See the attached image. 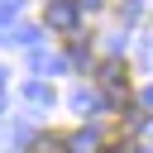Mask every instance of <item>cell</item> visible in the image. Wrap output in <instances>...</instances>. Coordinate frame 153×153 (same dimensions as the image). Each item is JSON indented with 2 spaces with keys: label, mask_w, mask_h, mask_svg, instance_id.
Segmentation results:
<instances>
[{
  "label": "cell",
  "mask_w": 153,
  "mask_h": 153,
  "mask_svg": "<svg viewBox=\"0 0 153 153\" xmlns=\"http://www.w3.org/2000/svg\"><path fill=\"white\" fill-rule=\"evenodd\" d=\"M91 81H96V91L110 100L115 115L139 105V100H134V67H129L124 57H96V62H91Z\"/></svg>",
  "instance_id": "6da1fadb"
},
{
  "label": "cell",
  "mask_w": 153,
  "mask_h": 153,
  "mask_svg": "<svg viewBox=\"0 0 153 153\" xmlns=\"http://www.w3.org/2000/svg\"><path fill=\"white\" fill-rule=\"evenodd\" d=\"M143 124H148V110H143V105L110 115V129H105V139L96 143V153H139V129H143Z\"/></svg>",
  "instance_id": "7a4b0ae2"
},
{
  "label": "cell",
  "mask_w": 153,
  "mask_h": 153,
  "mask_svg": "<svg viewBox=\"0 0 153 153\" xmlns=\"http://www.w3.org/2000/svg\"><path fill=\"white\" fill-rule=\"evenodd\" d=\"M76 14H81V10H76L72 0H48V5H43V24H48L53 33H62V38L81 33V29H76Z\"/></svg>",
  "instance_id": "3957f363"
},
{
  "label": "cell",
  "mask_w": 153,
  "mask_h": 153,
  "mask_svg": "<svg viewBox=\"0 0 153 153\" xmlns=\"http://www.w3.org/2000/svg\"><path fill=\"white\" fill-rule=\"evenodd\" d=\"M72 139H76L72 124H62V129H43V134L29 143V153H72Z\"/></svg>",
  "instance_id": "277c9868"
}]
</instances>
